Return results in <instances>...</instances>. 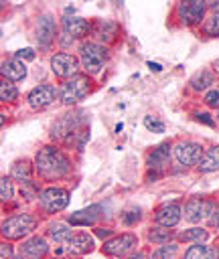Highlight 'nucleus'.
Returning <instances> with one entry per match:
<instances>
[{"label":"nucleus","instance_id":"nucleus-1","mask_svg":"<svg viewBox=\"0 0 219 259\" xmlns=\"http://www.w3.org/2000/svg\"><path fill=\"white\" fill-rule=\"evenodd\" d=\"M34 170L43 180H57L69 172V160L59 148L45 146L34 158Z\"/></svg>","mask_w":219,"mask_h":259},{"label":"nucleus","instance_id":"nucleus-2","mask_svg":"<svg viewBox=\"0 0 219 259\" xmlns=\"http://www.w3.org/2000/svg\"><path fill=\"white\" fill-rule=\"evenodd\" d=\"M107 61V51L105 47L97 42H85L81 45V65L87 73L95 75L103 69V63Z\"/></svg>","mask_w":219,"mask_h":259},{"label":"nucleus","instance_id":"nucleus-3","mask_svg":"<svg viewBox=\"0 0 219 259\" xmlns=\"http://www.w3.org/2000/svg\"><path fill=\"white\" fill-rule=\"evenodd\" d=\"M34 227H36V221L30 214H16L2 223V235L6 239H20L32 233Z\"/></svg>","mask_w":219,"mask_h":259},{"label":"nucleus","instance_id":"nucleus-4","mask_svg":"<svg viewBox=\"0 0 219 259\" xmlns=\"http://www.w3.org/2000/svg\"><path fill=\"white\" fill-rule=\"evenodd\" d=\"M87 93H89V79H87L85 75H75V77H71V79L61 87V91H59L61 101H63L65 105H71V103L81 101Z\"/></svg>","mask_w":219,"mask_h":259},{"label":"nucleus","instance_id":"nucleus-5","mask_svg":"<svg viewBox=\"0 0 219 259\" xmlns=\"http://www.w3.org/2000/svg\"><path fill=\"white\" fill-rule=\"evenodd\" d=\"M172 154H174V158H176L178 164L193 166V164H199L201 162V158H203L205 152H203V146L197 144V142H180V144L174 146Z\"/></svg>","mask_w":219,"mask_h":259},{"label":"nucleus","instance_id":"nucleus-6","mask_svg":"<svg viewBox=\"0 0 219 259\" xmlns=\"http://www.w3.org/2000/svg\"><path fill=\"white\" fill-rule=\"evenodd\" d=\"M69 202V192L65 188H47L41 192V206L47 210V212H59L67 206Z\"/></svg>","mask_w":219,"mask_h":259},{"label":"nucleus","instance_id":"nucleus-7","mask_svg":"<svg viewBox=\"0 0 219 259\" xmlns=\"http://www.w3.org/2000/svg\"><path fill=\"white\" fill-rule=\"evenodd\" d=\"M136 245H138L136 235L124 233V235H118V237L110 239L107 243H103V253L105 255H112V257H122V255L130 253Z\"/></svg>","mask_w":219,"mask_h":259},{"label":"nucleus","instance_id":"nucleus-8","mask_svg":"<svg viewBox=\"0 0 219 259\" xmlns=\"http://www.w3.org/2000/svg\"><path fill=\"white\" fill-rule=\"evenodd\" d=\"M79 115H81V113H67V115H63L61 119H57L55 125H53L51 136H53V138H59V140H69V136L77 134V130H79L81 123H83V119H81Z\"/></svg>","mask_w":219,"mask_h":259},{"label":"nucleus","instance_id":"nucleus-9","mask_svg":"<svg viewBox=\"0 0 219 259\" xmlns=\"http://www.w3.org/2000/svg\"><path fill=\"white\" fill-rule=\"evenodd\" d=\"M213 208H215V204L209 202V200H205V198H191V200H187L182 214H185V219L189 223H199V221L211 217L213 214Z\"/></svg>","mask_w":219,"mask_h":259},{"label":"nucleus","instance_id":"nucleus-10","mask_svg":"<svg viewBox=\"0 0 219 259\" xmlns=\"http://www.w3.org/2000/svg\"><path fill=\"white\" fill-rule=\"evenodd\" d=\"M77 67H79V63L73 55L57 53V55L51 57V69L57 77H75Z\"/></svg>","mask_w":219,"mask_h":259},{"label":"nucleus","instance_id":"nucleus-11","mask_svg":"<svg viewBox=\"0 0 219 259\" xmlns=\"http://www.w3.org/2000/svg\"><path fill=\"white\" fill-rule=\"evenodd\" d=\"M55 97H57V89L53 85H39L28 93L26 99L32 109H43V107L51 105L55 101Z\"/></svg>","mask_w":219,"mask_h":259},{"label":"nucleus","instance_id":"nucleus-12","mask_svg":"<svg viewBox=\"0 0 219 259\" xmlns=\"http://www.w3.org/2000/svg\"><path fill=\"white\" fill-rule=\"evenodd\" d=\"M205 8H207V4L197 2V0L180 2L178 4V16H180V20L185 24H197V22H201V18L205 14Z\"/></svg>","mask_w":219,"mask_h":259},{"label":"nucleus","instance_id":"nucleus-13","mask_svg":"<svg viewBox=\"0 0 219 259\" xmlns=\"http://www.w3.org/2000/svg\"><path fill=\"white\" fill-rule=\"evenodd\" d=\"M34 32H36V42L41 47H49L53 42V38H55V32H57V24H55L53 16H49V14L41 16L39 22H36V30Z\"/></svg>","mask_w":219,"mask_h":259},{"label":"nucleus","instance_id":"nucleus-14","mask_svg":"<svg viewBox=\"0 0 219 259\" xmlns=\"http://www.w3.org/2000/svg\"><path fill=\"white\" fill-rule=\"evenodd\" d=\"M180 206L176 204V202H170V204H164V206H160L158 210H156V223L160 225V227H174L178 221H180Z\"/></svg>","mask_w":219,"mask_h":259},{"label":"nucleus","instance_id":"nucleus-15","mask_svg":"<svg viewBox=\"0 0 219 259\" xmlns=\"http://www.w3.org/2000/svg\"><path fill=\"white\" fill-rule=\"evenodd\" d=\"M63 30L71 38H81L83 34H87L89 22L81 16H67V18H63Z\"/></svg>","mask_w":219,"mask_h":259},{"label":"nucleus","instance_id":"nucleus-16","mask_svg":"<svg viewBox=\"0 0 219 259\" xmlns=\"http://www.w3.org/2000/svg\"><path fill=\"white\" fill-rule=\"evenodd\" d=\"M101 210V206H97V204H93V206H89V208H83V210H77V212H73L71 217H69V225H75V227H87V225H93L97 219H99V212Z\"/></svg>","mask_w":219,"mask_h":259},{"label":"nucleus","instance_id":"nucleus-17","mask_svg":"<svg viewBox=\"0 0 219 259\" xmlns=\"http://www.w3.org/2000/svg\"><path fill=\"white\" fill-rule=\"evenodd\" d=\"M2 75L6 81H22L26 77V65L18 59H10L2 63Z\"/></svg>","mask_w":219,"mask_h":259},{"label":"nucleus","instance_id":"nucleus-18","mask_svg":"<svg viewBox=\"0 0 219 259\" xmlns=\"http://www.w3.org/2000/svg\"><path fill=\"white\" fill-rule=\"evenodd\" d=\"M65 245L73 253H87V251L93 249V237L87 235V233H73V237Z\"/></svg>","mask_w":219,"mask_h":259},{"label":"nucleus","instance_id":"nucleus-19","mask_svg":"<svg viewBox=\"0 0 219 259\" xmlns=\"http://www.w3.org/2000/svg\"><path fill=\"white\" fill-rule=\"evenodd\" d=\"M20 251H22L24 255L32 257V259H39V257H45V255H47L49 245H47V241H45L43 237H32V239H28L26 243H22Z\"/></svg>","mask_w":219,"mask_h":259},{"label":"nucleus","instance_id":"nucleus-20","mask_svg":"<svg viewBox=\"0 0 219 259\" xmlns=\"http://www.w3.org/2000/svg\"><path fill=\"white\" fill-rule=\"evenodd\" d=\"M185 259H219V249L211 245H191Z\"/></svg>","mask_w":219,"mask_h":259},{"label":"nucleus","instance_id":"nucleus-21","mask_svg":"<svg viewBox=\"0 0 219 259\" xmlns=\"http://www.w3.org/2000/svg\"><path fill=\"white\" fill-rule=\"evenodd\" d=\"M199 170L201 172H215V170H219V146H213V148H209L203 154V158L199 162Z\"/></svg>","mask_w":219,"mask_h":259},{"label":"nucleus","instance_id":"nucleus-22","mask_svg":"<svg viewBox=\"0 0 219 259\" xmlns=\"http://www.w3.org/2000/svg\"><path fill=\"white\" fill-rule=\"evenodd\" d=\"M10 176L16 178V180H20L22 184H30L32 168H30L28 160H18V162H14V166H12V170H10Z\"/></svg>","mask_w":219,"mask_h":259},{"label":"nucleus","instance_id":"nucleus-23","mask_svg":"<svg viewBox=\"0 0 219 259\" xmlns=\"http://www.w3.org/2000/svg\"><path fill=\"white\" fill-rule=\"evenodd\" d=\"M168 162V144H160L152 154L148 156V166L150 168H162Z\"/></svg>","mask_w":219,"mask_h":259},{"label":"nucleus","instance_id":"nucleus-24","mask_svg":"<svg viewBox=\"0 0 219 259\" xmlns=\"http://www.w3.org/2000/svg\"><path fill=\"white\" fill-rule=\"evenodd\" d=\"M49 237L55 239L57 243H67L73 237V233H71L67 223H55V225L49 227Z\"/></svg>","mask_w":219,"mask_h":259},{"label":"nucleus","instance_id":"nucleus-25","mask_svg":"<svg viewBox=\"0 0 219 259\" xmlns=\"http://www.w3.org/2000/svg\"><path fill=\"white\" fill-rule=\"evenodd\" d=\"M213 81H215V79H213V75H211L209 71H199V73L193 75V79H191V87H193L195 91H203V89H207Z\"/></svg>","mask_w":219,"mask_h":259},{"label":"nucleus","instance_id":"nucleus-26","mask_svg":"<svg viewBox=\"0 0 219 259\" xmlns=\"http://www.w3.org/2000/svg\"><path fill=\"white\" fill-rule=\"evenodd\" d=\"M170 237H172V231L168 227H156V229L148 231V241H152L154 245H164V243H168Z\"/></svg>","mask_w":219,"mask_h":259},{"label":"nucleus","instance_id":"nucleus-27","mask_svg":"<svg viewBox=\"0 0 219 259\" xmlns=\"http://www.w3.org/2000/svg\"><path fill=\"white\" fill-rule=\"evenodd\" d=\"M203 32L209 34V36H219V10L213 12V14L207 18V22H205V26H203Z\"/></svg>","mask_w":219,"mask_h":259},{"label":"nucleus","instance_id":"nucleus-28","mask_svg":"<svg viewBox=\"0 0 219 259\" xmlns=\"http://www.w3.org/2000/svg\"><path fill=\"white\" fill-rule=\"evenodd\" d=\"M16 95H18V91H16V87L10 83V81H2L0 83V99L2 101H12V99H16Z\"/></svg>","mask_w":219,"mask_h":259},{"label":"nucleus","instance_id":"nucleus-29","mask_svg":"<svg viewBox=\"0 0 219 259\" xmlns=\"http://www.w3.org/2000/svg\"><path fill=\"white\" fill-rule=\"evenodd\" d=\"M176 251H178L176 245H162L160 249H156L152 253V259H174Z\"/></svg>","mask_w":219,"mask_h":259},{"label":"nucleus","instance_id":"nucleus-30","mask_svg":"<svg viewBox=\"0 0 219 259\" xmlns=\"http://www.w3.org/2000/svg\"><path fill=\"white\" fill-rule=\"evenodd\" d=\"M182 241H203V239H207V231L205 229H189V231H185V233H180L178 235Z\"/></svg>","mask_w":219,"mask_h":259},{"label":"nucleus","instance_id":"nucleus-31","mask_svg":"<svg viewBox=\"0 0 219 259\" xmlns=\"http://www.w3.org/2000/svg\"><path fill=\"white\" fill-rule=\"evenodd\" d=\"M0 196H2V200H8L12 196V184H10V178H6V176L0 180Z\"/></svg>","mask_w":219,"mask_h":259},{"label":"nucleus","instance_id":"nucleus-32","mask_svg":"<svg viewBox=\"0 0 219 259\" xmlns=\"http://www.w3.org/2000/svg\"><path fill=\"white\" fill-rule=\"evenodd\" d=\"M205 103H207L209 107H213V109H219V89H211V91H207V95H205Z\"/></svg>","mask_w":219,"mask_h":259},{"label":"nucleus","instance_id":"nucleus-33","mask_svg":"<svg viewBox=\"0 0 219 259\" xmlns=\"http://www.w3.org/2000/svg\"><path fill=\"white\" fill-rule=\"evenodd\" d=\"M144 125L150 130V132H164V123L162 121H156V119H152V117H144Z\"/></svg>","mask_w":219,"mask_h":259},{"label":"nucleus","instance_id":"nucleus-34","mask_svg":"<svg viewBox=\"0 0 219 259\" xmlns=\"http://www.w3.org/2000/svg\"><path fill=\"white\" fill-rule=\"evenodd\" d=\"M122 221L126 223V225H134L136 221H140V210L136 208V210H126L124 214H122Z\"/></svg>","mask_w":219,"mask_h":259},{"label":"nucleus","instance_id":"nucleus-35","mask_svg":"<svg viewBox=\"0 0 219 259\" xmlns=\"http://www.w3.org/2000/svg\"><path fill=\"white\" fill-rule=\"evenodd\" d=\"M16 59L18 61H22V59L30 61V59H34V51L32 49H20V51H16Z\"/></svg>","mask_w":219,"mask_h":259},{"label":"nucleus","instance_id":"nucleus-36","mask_svg":"<svg viewBox=\"0 0 219 259\" xmlns=\"http://www.w3.org/2000/svg\"><path fill=\"white\" fill-rule=\"evenodd\" d=\"M197 119L203 121V123H207V125H213V119H211L207 113H197Z\"/></svg>","mask_w":219,"mask_h":259},{"label":"nucleus","instance_id":"nucleus-37","mask_svg":"<svg viewBox=\"0 0 219 259\" xmlns=\"http://www.w3.org/2000/svg\"><path fill=\"white\" fill-rule=\"evenodd\" d=\"M209 225L211 227H215V225L219 227V210H213V214L209 217Z\"/></svg>","mask_w":219,"mask_h":259},{"label":"nucleus","instance_id":"nucleus-38","mask_svg":"<svg viewBox=\"0 0 219 259\" xmlns=\"http://www.w3.org/2000/svg\"><path fill=\"white\" fill-rule=\"evenodd\" d=\"M0 255H2V259H8V257L12 255V251H10V245H6V243H4V245H2V253H0Z\"/></svg>","mask_w":219,"mask_h":259},{"label":"nucleus","instance_id":"nucleus-39","mask_svg":"<svg viewBox=\"0 0 219 259\" xmlns=\"http://www.w3.org/2000/svg\"><path fill=\"white\" fill-rule=\"evenodd\" d=\"M97 235L99 237H107L110 235V229H97Z\"/></svg>","mask_w":219,"mask_h":259},{"label":"nucleus","instance_id":"nucleus-40","mask_svg":"<svg viewBox=\"0 0 219 259\" xmlns=\"http://www.w3.org/2000/svg\"><path fill=\"white\" fill-rule=\"evenodd\" d=\"M128 259H148V257H146L144 253H136V255H130Z\"/></svg>","mask_w":219,"mask_h":259},{"label":"nucleus","instance_id":"nucleus-41","mask_svg":"<svg viewBox=\"0 0 219 259\" xmlns=\"http://www.w3.org/2000/svg\"><path fill=\"white\" fill-rule=\"evenodd\" d=\"M148 67L154 69V71H160V65H156V63H148Z\"/></svg>","mask_w":219,"mask_h":259},{"label":"nucleus","instance_id":"nucleus-42","mask_svg":"<svg viewBox=\"0 0 219 259\" xmlns=\"http://www.w3.org/2000/svg\"><path fill=\"white\" fill-rule=\"evenodd\" d=\"M213 69H215V71H217V73H219V59H217V61H215V63H213Z\"/></svg>","mask_w":219,"mask_h":259}]
</instances>
